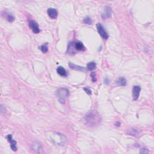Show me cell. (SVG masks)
Instances as JSON below:
<instances>
[{
	"instance_id": "603a6c76",
	"label": "cell",
	"mask_w": 154,
	"mask_h": 154,
	"mask_svg": "<svg viewBox=\"0 0 154 154\" xmlns=\"http://www.w3.org/2000/svg\"><path fill=\"white\" fill-rule=\"evenodd\" d=\"M120 122H117L116 123H115V125L116 126H120Z\"/></svg>"
},
{
	"instance_id": "ffe728a7",
	"label": "cell",
	"mask_w": 154,
	"mask_h": 154,
	"mask_svg": "<svg viewBox=\"0 0 154 154\" xmlns=\"http://www.w3.org/2000/svg\"><path fill=\"white\" fill-rule=\"evenodd\" d=\"M91 77H92V80L93 82H96L97 79H96V74L95 73V72H92V74H91Z\"/></svg>"
},
{
	"instance_id": "e0dca14e",
	"label": "cell",
	"mask_w": 154,
	"mask_h": 154,
	"mask_svg": "<svg viewBox=\"0 0 154 154\" xmlns=\"http://www.w3.org/2000/svg\"><path fill=\"white\" fill-rule=\"evenodd\" d=\"M39 49H40L41 51L43 53H46V52H48V46H47V43L44 44V45H41L39 47Z\"/></svg>"
},
{
	"instance_id": "9c48e42d",
	"label": "cell",
	"mask_w": 154,
	"mask_h": 154,
	"mask_svg": "<svg viewBox=\"0 0 154 154\" xmlns=\"http://www.w3.org/2000/svg\"><path fill=\"white\" fill-rule=\"evenodd\" d=\"M111 16H112V8L108 6L105 7L102 15V18L104 19H107V18H110Z\"/></svg>"
},
{
	"instance_id": "2e32d148",
	"label": "cell",
	"mask_w": 154,
	"mask_h": 154,
	"mask_svg": "<svg viewBox=\"0 0 154 154\" xmlns=\"http://www.w3.org/2000/svg\"><path fill=\"white\" fill-rule=\"evenodd\" d=\"M96 65L95 62H90L88 63L87 65V69L89 70V71H93L94 69H95L96 68Z\"/></svg>"
},
{
	"instance_id": "8fae6325",
	"label": "cell",
	"mask_w": 154,
	"mask_h": 154,
	"mask_svg": "<svg viewBox=\"0 0 154 154\" xmlns=\"http://www.w3.org/2000/svg\"><path fill=\"white\" fill-rule=\"evenodd\" d=\"M69 67L71 68V69L75 70V71H85L86 69L84 67L79 66H77L75 64L72 63H69Z\"/></svg>"
},
{
	"instance_id": "7402d4cb",
	"label": "cell",
	"mask_w": 154,
	"mask_h": 154,
	"mask_svg": "<svg viewBox=\"0 0 154 154\" xmlns=\"http://www.w3.org/2000/svg\"><path fill=\"white\" fill-rule=\"evenodd\" d=\"M148 152V151L146 149H142L141 151H140V153L141 154H146Z\"/></svg>"
},
{
	"instance_id": "9a60e30c",
	"label": "cell",
	"mask_w": 154,
	"mask_h": 154,
	"mask_svg": "<svg viewBox=\"0 0 154 154\" xmlns=\"http://www.w3.org/2000/svg\"><path fill=\"white\" fill-rule=\"evenodd\" d=\"M116 82L118 85L120 86H125L126 85V79L123 77H121V78H118Z\"/></svg>"
},
{
	"instance_id": "30bf717a",
	"label": "cell",
	"mask_w": 154,
	"mask_h": 154,
	"mask_svg": "<svg viewBox=\"0 0 154 154\" xmlns=\"http://www.w3.org/2000/svg\"><path fill=\"white\" fill-rule=\"evenodd\" d=\"M7 139L8 140V141L11 144V148L13 151H17V147H16V142L15 140L12 139V135L11 134L8 135L7 136Z\"/></svg>"
},
{
	"instance_id": "4fadbf2b",
	"label": "cell",
	"mask_w": 154,
	"mask_h": 154,
	"mask_svg": "<svg viewBox=\"0 0 154 154\" xmlns=\"http://www.w3.org/2000/svg\"><path fill=\"white\" fill-rule=\"evenodd\" d=\"M57 73L59 74L62 77H66L67 76V73L66 71L65 68H63L62 66H59L58 68L57 69Z\"/></svg>"
},
{
	"instance_id": "44dd1931",
	"label": "cell",
	"mask_w": 154,
	"mask_h": 154,
	"mask_svg": "<svg viewBox=\"0 0 154 154\" xmlns=\"http://www.w3.org/2000/svg\"><path fill=\"white\" fill-rule=\"evenodd\" d=\"M84 90L85 92H86L88 95H91V94H92V91H91V90H90L89 88L84 87Z\"/></svg>"
},
{
	"instance_id": "7a4b0ae2",
	"label": "cell",
	"mask_w": 154,
	"mask_h": 154,
	"mask_svg": "<svg viewBox=\"0 0 154 154\" xmlns=\"http://www.w3.org/2000/svg\"><path fill=\"white\" fill-rule=\"evenodd\" d=\"M57 96L61 104H64L69 96V90L66 88H60L57 91Z\"/></svg>"
},
{
	"instance_id": "7c38bea8",
	"label": "cell",
	"mask_w": 154,
	"mask_h": 154,
	"mask_svg": "<svg viewBox=\"0 0 154 154\" xmlns=\"http://www.w3.org/2000/svg\"><path fill=\"white\" fill-rule=\"evenodd\" d=\"M75 49V43H71L69 44V46H68V52L71 55H72V54H75V51L74 49Z\"/></svg>"
},
{
	"instance_id": "5bb4252c",
	"label": "cell",
	"mask_w": 154,
	"mask_h": 154,
	"mask_svg": "<svg viewBox=\"0 0 154 154\" xmlns=\"http://www.w3.org/2000/svg\"><path fill=\"white\" fill-rule=\"evenodd\" d=\"M75 49L78 51H84L85 50V47L83 43L81 42H77L75 43Z\"/></svg>"
},
{
	"instance_id": "d6986e66",
	"label": "cell",
	"mask_w": 154,
	"mask_h": 154,
	"mask_svg": "<svg viewBox=\"0 0 154 154\" xmlns=\"http://www.w3.org/2000/svg\"><path fill=\"white\" fill-rule=\"evenodd\" d=\"M7 21H8V22H12L14 21V20H15V18H14L13 16L12 15H8L7 16Z\"/></svg>"
},
{
	"instance_id": "ac0fdd59",
	"label": "cell",
	"mask_w": 154,
	"mask_h": 154,
	"mask_svg": "<svg viewBox=\"0 0 154 154\" xmlns=\"http://www.w3.org/2000/svg\"><path fill=\"white\" fill-rule=\"evenodd\" d=\"M83 21H84V23L88 24V25H91V24H92V20L89 16H87L84 18Z\"/></svg>"
},
{
	"instance_id": "3957f363",
	"label": "cell",
	"mask_w": 154,
	"mask_h": 154,
	"mask_svg": "<svg viewBox=\"0 0 154 154\" xmlns=\"http://www.w3.org/2000/svg\"><path fill=\"white\" fill-rule=\"evenodd\" d=\"M51 139L54 143L58 145H63L66 141V138L58 132H53L51 135Z\"/></svg>"
},
{
	"instance_id": "277c9868",
	"label": "cell",
	"mask_w": 154,
	"mask_h": 154,
	"mask_svg": "<svg viewBox=\"0 0 154 154\" xmlns=\"http://www.w3.org/2000/svg\"><path fill=\"white\" fill-rule=\"evenodd\" d=\"M96 28L99 35H100L104 39H107L108 38V35L107 32L106 30H105V28H104V27H103V25L100 23H98L96 24Z\"/></svg>"
},
{
	"instance_id": "6da1fadb",
	"label": "cell",
	"mask_w": 154,
	"mask_h": 154,
	"mask_svg": "<svg viewBox=\"0 0 154 154\" xmlns=\"http://www.w3.org/2000/svg\"><path fill=\"white\" fill-rule=\"evenodd\" d=\"M101 122V117L97 112L92 111L87 114L84 117L85 125L90 127H93L99 125Z\"/></svg>"
},
{
	"instance_id": "5b68a950",
	"label": "cell",
	"mask_w": 154,
	"mask_h": 154,
	"mask_svg": "<svg viewBox=\"0 0 154 154\" xmlns=\"http://www.w3.org/2000/svg\"><path fill=\"white\" fill-rule=\"evenodd\" d=\"M29 27H30L31 30L33 31V32L35 34H38L40 32V28L38 27V25L34 20H30L29 22Z\"/></svg>"
},
{
	"instance_id": "ba28073f",
	"label": "cell",
	"mask_w": 154,
	"mask_h": 154,
	"mask_svg": "<svg viewBox=\"0 0 154 154\" xmlns=\"http://www.w3.org/2000/svg\"><path fill=\"white\" fill-rule=\"evenodd\" d=\"M47 13L48 16L52 19H55L58 16V12L56 9L53 8H49L47 10Z\"/></svg>"
},
{
	"instance_id": "8992f818",
	"label": "cell",
	"mask_w": 154,
	"mask_h": 154,
	"mask_svg": "<svg viewBox=\"0 0 154 154\" xmlns=\"http://www.w3.org/2000/svg\"><path fill=\"white\" fill-rule=\"evenodd\" d=\"M141 91V87L139 85H134L132 88V98L134 101L137 100L139 98L140 93Z\"/></svg>"
},
{
	"instance_id": "52a82bcc",
	"label": "cell",
	"mask_w": 154,
	"mask_h": 154,
	"mask_svg": "<svg viewBox=\"0 0 154 154\" xmlns=\"http://www.w3.org/2000/svg\"><path fill=\"white\" fill-rule=\"evenodd\" d=\"M31 149L37 153H42L43 152L42 145L38 142H35L32 144Z\"/></svg>"
}]
</instances>
